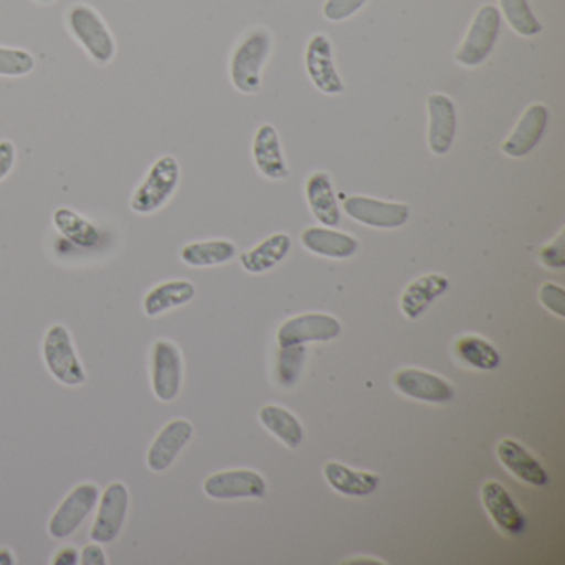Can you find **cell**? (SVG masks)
I'll return each mask as SVG.
<instances>
[{
    "mask_svg": "<svg viewBox=\"0 0 565 565\" xmlns=\"http://www.w3.org/2000/svg\"><path fill=\"white\" fill-rule=\"evenodd\" d=\"M273 47L267 29H254L234 51L231 58V82L241 94H257L263 87V68Z\"/></svg>",
    "mask_w": 565,
    "mask_h": 565,
    "instance_id": "obj_1",
    "label": "cell"
},
{
    "mask_svg": "<svg viewBox=\"0 0 565 565\" xmlns=\"http://www.w3.org/2000/svg\"><path fill=\"white\" fill-rule=\"evenodd\" d=\"M67 28L75 41L85 49L92 61L108 64L117 54V42L102 15L87 4L72 6Z\"/></svg>",
    "mask_w": 565,
    "mask_h": 565,
    "instance_id": "obj_2",
    "label": "cell"
},
{
    "mask_svg": "<svg viewBox=\"0 0 565 565\" xmlns=\"http://www.w3.org/2000/svg\"><path fill=\"white\" fill-rule=\"evenodd\" d=\"M180 164L177 158L161 157L154 161L147 178L135 190L131 198V210L137 214H153L164 206L173 196L180 184Z\"/></svg>",
    "mask_w": 565,
    "mask_h": 565,
    "instance_id": "obj_3",
    "label": "cell"
},
{
    "mask_svg": "<svg viewBox=\"0 0 565 565\" xmlns=\"http://www.w3.org/2000/svg\"><path fill=\"white\" fill-rule=\"evenodd\" d=\"M501 32V14L498 8L482 6L476 12L461 47L456 52V62L462 67H479L491 55Z\"/></svg>",
    "mask_w": 565,
    "mask_h": 565,
    "instance_id": "obj_4",
    "label": "cell"
},
{
    "mask_svg": "<svg viewBox=\"0 0 565 565\" xmlns=\"http://www.w3.org/2000/svg\"><path fill=\"white\" fill-rule=\"evenodd\" d=\"M44 360L49 372L68 386L84 385L87 375L74 349L71 333L64 326H54L45 333Z\"/></svg>",
    "mask_w": 565,
    "mask_h": 565,
    "instance_id": "obj_5",
    "label": "cell"
},
{
    "mask_svg": "<svg viewBox=\"0 0 565 565\" xmlns=\"http://www.w3.org/2000/svg\"><path fill=\"white\" fill-rule=\"evenodd\" d=\"M98 499H100V491L97 486L92 482L78 484L52 515L51 522H49V532L52 537L65 539L74 534L81 527L82 522L94 511Z\"/></svg>",
    "mask_w": 565,
    "mask_h": 565,
    "instance_id": "obj_6",
    "label": "cell"
},
{
    "mask_svg": "<svg viewBox=\"0 0 565 565\" xmlns=\"http://www.w3.org/2000/svg\"><path fill=\"white\" fill-rule=\"evenodd\" d=\"M183 382V360L180 350L168 340H158L151 359V386L160 402L170 403L177 398Z\"/></svg>",
    "mask_w": 565,
    "mask_h": 565,
    "instance_id": "obj_7",
    "label": "cell"
},
{
    "mask_svg": "<svg viewBox=\"0 0 565 565\" xmlns=\"http://www.w3.org/2000/svg\"><path fill=\"white\" fill-rule=\"evenodd\" d=\"M128 502H130V494L124 482H111L105 489L98 504L97 518L92 525V541L97 544H108L118 537L127 519Z\"/></svg>",
    "mask_w": 565,
    "mask_h": 565,
    "instance_id": "obj_8",
    "label": "cell"
},
{
    "mask_svg": "<svg viewBox=\"0 0 565 565\" xmlns=\"http://www.w3.org/2000/svg\"><path fill=\"white\" fill-rule=\"evenodd\" d=\"M343 211L356 223L376 227V230H396L402 227L409 217L406 204L388 203V201L366 196L347 198L343 201Z\"/></svg>",
    "mask_w": 565,
    "mask_h": 565,
    "instance_id": "obj_9",
    "label": "cell"
},
{
    "mask_svg": "<svg viewBox=\"0 0 565 565\" xmlns=\"http://www.w3.org/2000/svg\"><path fill=\"white\" fill-rule=\"evenodd\" d=\"M342 332L335 317L327 313H303L280 326L277 342L280 347L303 345L309 342H329Z\"/></svg>",
    "mask_w": 565,
    "mask_h": 565,
    "instance_id": "obj_10",
    "label": "cell"
},
{
    "mask_svg": "<svg viewBox=\"0 0 565 565\" xmlns=\"http://www.w3.org/2000/svg\"><path fill=\"white\" fill-rule=\"evenodd\" d=\"M306 68L313 87L326 95H340L343 82L333 64L332 44L323 34L310 39L306 49Z\"/></svg>",
    "mask_w": 565,
    "mask_h": 565,
    "instance_id": "obj_11",
    "label": "cell"
},
{
    "mask_svg": "<svg viewBox=\"0 0 565 565\" xmlns=\"http://www.w3.org/2000/svg\"><path fill=\"white\" fill-rule=\"evenodd\" d=\"M428 147L436 157L451 150L458 128V115L451 98L443 94L429 95L428 100Z\"/></svg>",
    "mask_w": 565,
    "mask_h": 565,
    "instance_id": "obj_12",
    "label": "cell"
},
{
    "mask_svg": "<svg viewBox=\"0 0 565 565\" xmlns=\"http://www.w3.org/2000/svg\"><path fill=\"white\" fill-rule=\"evenodd\" d=\"M266 491L263 476L250 469L216 472L204 481V492L213 499L263 498Z\"/></svg>",
    "mask_w": 565,
    "mask_h": 565,
    "instance_id": "obj_13",
    "label": "cell"
},
{
    "mask_svg": "<svg viewBox=\"0 0 565 565\" xmlns=\"http://www.w3.org/2000/svg\"><path fill=\"white\" fill-rule=\"evenodd\" d=\"M548 124L545 105L534 104L522 114L512 134L502 141L501 151L509 158H522L531 153L544 137Z\"/></svg>",
    "mask_w": 565,
    "mask_h": 565,
    "instance_id": "obj_14",
    "label": "cell"
},
{
    "mask_svg": "<svg viewBox=\"0 0 565 565\" xmlns=\"http://www.w3.org/2000/svg\"><path fill=\"white\" fill-rule=\"evenodd\" d=\"M395 388L409 398L428 403H446L455 398V390L441 376L423 370L405 369L395 373Z\"/></svg>",
    "mask_w": 565,
    "mask_h": 565,
    "instance_id": "obj_15",
    "label": "cell"
},
{
    "mask_svg": "<svg viewBox=\"0 0 565 565\" xmlns=\"http://www.w3.org/2000/svg\"><path fill=\"white\" fill-rule=\"evenodd\" d=\"M193 438V425L186 419L168 423L148 449V468L154 472L164 471L173 465L181 449Z\"/></svg>",
    "mask_w": 565,
    "mask_h": 565,
    "instance_id": "obj_16",
    "label": "cell"
},
{
    "mask_svg": "<svg viewBox=\"0 0 565 565\" xmlns=\"http://www.w3.org/2000/svg\"><path fill=\"white\" fill-rule=\"evenodd\" d=\"M482 504L494 524L508 534H522L525 531V515L519 511L511 494L498 481H488L482 486Z\"/></svg>",
    "mask_w": 565,
    "mask_h": 565,
    "instance_id": "obj_17",
    "label": "cell"
},
{
    "mask_svg": "<svg viewBox=\"0 0 565 565\" xmlns=\"http://www.w3.org/2000/svg\"><path fill=\"white\" fill-rule=\"evenodd\" d=\"M254 163L257 170L269 180H284L289 177V168L284 160L279 135L273 125L266 124L256 131L253 143Z\"/></svg>",
    "mask_w": 565,
    "mask_h": 565,
    "instance_id": "obj_18",
    "label": "cell"
},
{
    "mask_svg": "<svg viewBox=\"0 0 565 565\" xmlns=\"http://www.w3.org/2000/svg\"><path fill=\"white\" fill-rule=\"evenodd\" d=\"M302 244L310 253L330 259H349L359 250L355 237L327 227H307L302 233Z\"/></svg>",
    "mask_w": 565,
    "mask_h": 565,
    "instance_id": "obj_19",
    "label": "cell"
},
{
    "mask_svg": "<svg viewBox=\"0 0 565 565\" xmlns=\"http://www.w3.org/2000/svg\"><path fill=\"white\" fill-rule=\"evenodd\" d=\"M449 289V280L441 274H426L413 280L402 296V312L415 320Z\"/></svg>",
    "mask_w": 565,
    "mask_h": 565,
    "instance_id": "obj_20",
    "label": "cell"
},
{
    "mask_svg": "<svg viewBox=\"0 0 565 565\" xmlns=\"http://www.w3.org/2000/svg\"><path fill=\"white\" fill-rule=\"evenodd\" d=\"M498 458L504 468L518 476L521 481L537 488L547 484L548 476L545 469L514 439L504 438L499 441Z\"/></svg>",
    "mask_w": 565,
    "mask_h": 565,
    "instance_id": "obj_21",
    "label": "cell"
},
{
    "mask_svg": "<svg viewBox=\"0 0 565 565\" xmlns=\"http://www.w3.org/2000/svg\"><path fill=\"white\" fill-rule=\"evenodd\" d=\"M307 203L316 220L327 227L340 224V207L333 193L332 181L323 171L310 174L306 184Z\"/></svg>",
    "mask_w": 565,
    "mask_h": 565,
    "instance_id": "obj_22",
    "label": "cell"
},
{
    "mask_svg": "<svg viewBox=\"0 0 565 565\" xmlns=\"http://www.w3.org/2000/svg\"><path fill=\"white\" fill-rule=\"evenodd\" d=\"M290 247H292V241L287 234H273V236L264 239L259 246L241 254V266L250 274L266 273V270L276 267L280 260L286 259L287 254L290 253Z\"/></svg>",
    "mask_w": 565,
    "mask_h": 565,
    "instance_id": "obj_23",
    "label": "cell"
},
{
    "mask_svg": "<svg viewBox=\"0 0 565 565\" xmlns=\"http://www.w3.org/2000/svg\"><path fill=\"white\" fill-rule=\"evenodd\" d=\"M194 296H196V287L188 280H168L147 294L143 300L145 313L148 317L160 316L191 302Z\"/></svg>",
    "mask_w": 565,
    "mask_h": 565,
    "instance_id": "obj_24",
    "label": "cell"
},
{
    "mask_svg": "<svg viewBox=\"0 0 565 565\" xmlns=\"http://www.w3.org/2000/svg\"><path fill=\"white\" fill-rule=\"evenodd\" d=\"M323 475L335 491L347 495H369L375 492L380 484L379 476L355 471L335 461L327 462Z\"/></svg>",
    "mask_w": 565,
    "mask_h": 565,
    "instance_id": "obj_25",
    "label": "cell"
},
{
    "mask_svg": "<svg viewBox=\"0 0 565 565\" xmlns=\"http://www.w3.org/2000/svg\"><path fill=\"white\" fill-rule=\"evenodd\" d=\"M54 224L65 239L71 241L82 249H92L102 241V231L90 221L85 220L75 211L68 210V207H61V210L55 211Z\"/></svg>",
    "mask_w": 565,
    "mask_h": 565,
    "instance_id": "obj_26",
    "label": "cell"
},
{
    "mask_svg": "<svg viewBox=\"0 0 565 565\" xmlns=\"http://www.w3.org/2000/svg\"><path fill=\"white\" fill-rule=\"evenodd\" d=\"M236 253V246L231 241H203L184 246L181 249V260L191 267H213L230 263Z\"/></svg>",
    "mask_w": 565,
    "mask_h": 565,
    "instance_id": "obj_27",
    "label": "cell"
},
{
    "mask_svg": "<svg viewBox=\"0 0 565 565\" xmlns=\"http://www.w3.org/2000/svg\"><path fill=\"white\" fill-rule=\"evenodd\" d=\"M260 422L269 429L273 435H276L284 445L289 448H297L300 446L303 439V429L300 425L299 419L287 412V409L280 408L276 405H267L260 409L259 413Z\"/></svg>",
    "mask_w": 565,
    "mask_h": 565,
    "instance_id": "obj_28",
    "label": "cell"
},
{
    "mask_svg": "<svg viewBox=\"0 0 565 565\" xmlns=\"http://www.w3.org/2000/svg\"><path fill=\"white\" fill-rule=\"evenodd\" d=\"M455 353L459 360L468 363L472 369L494 370L501 365V355H499L498 350L481 337H461L455 343Z\"/></svg>",
    "mask_w": 565,
    "mask_h": 565,
    "instance_id": "obj_29",
    "label": "cell"
},
{
    "mask_svg": "<svg viewBox=\"0 0 565 565\" xmlns=\"http://www.w3.org/2000/svg\"><path fill=\"white\" fill-rule=\"evenodd\" d=\"M502 18L509 28L521 38H535L541 34V22L531 11L527 0H499Z\"/></svg>",
    "mask_w": 565,
    "mask_h": 565,
    "instance_id": "obj_30",
    "label": "cell"
},
{
    "mask_svg": "<svg viewBox=\"0 0 565 565\" xmlns=\"http://www.w3.org/2000/svg\"><path fill=\"white\" fill-rule=\"evenodd\" d=\"M306 353L303 345L280 347L277 355V380L280 385L292 386L297 382L306 363Z\"/></svg>",
    "mask_w": 565,
    "mask_h": 565,
    "instance_id": "obj_31",
    "label": "cell"
},
{
    "mask_svg": "<svg viewBox=\"0 0 565 565\" xmlns=\"http://www.w3.org/2000/svg\"><path fill=\"white\" fill-rule=\"evenodd\" d=\"M35 68L31 52L22 49L0 47V77H24Z\"/></svg>",
    "mask_w": 565,
    "mask_h": 565,
    "instance_id": "obj_32",
    "label": "cell"
},
{
    "mask_svg": "<svg viewBox=\"0 0 565 565\" xmlns=\"http://www.w3.org/2000/svg\"><path fill=\"white\" fill-rule=\"evenodd\" d=\"M369 0H326L323 18L330 22H343L355 15Z\"/></svg>",
    "mask_w": 565,
    "mask_h": 565,
    "instance_id": "obj_33",
    "label": "cell"
},
{
    "mask_svg": "<svg viewBox=\"0 0 565 565\" xmlns=\"http://www.w3.org/2000/svg\"><path fill=\"white\" fill-rule=\"evenodd\" d=\"M539 299L545 309L551 310L555 316L564 319L565 316V290L557 284L544 282L539 290Z\"/></svg>",
    "mask_w": 565,
    "mask_h": 565,
    "instance_id": "obj_34",
    "label": "cell"
},
{
    "mask_svg": "<svg viewBox=\"0 0 565 565\" xmlns=\"http://www.w3.org/2000/svg\"><path fill=\"white\" fill-rule=\"evenodd\" d=\"M541 260L548 269H564L565 266V244L564 233L554 241V243L547 244L542 247Z\"/></svg>",
    "mask_w": 565,
    "mask_h": 565,
    "instance_id": "obj_35",
    "label": "cell"
},
{
    "mask_svg": "<svg viewBox=\"0 0 565 565\" xmlns=\"http://www.w3.org/2000/svg\"><path fill=\"white\" fill-rule=\"evenodd\" d=\"M18 153H15V145L12 141H0V181L11 174L14 168Z\"/></svg>",
    "mask_w": 565,
    "mask_h": 565,
    "instance_id": "obj_36",
    "label": "cell"
},
{
    "mask_svg": "<svg viewBox=\"0 0 565 565\" xmlns=\"http://www.w3.org/2000/svg\"><path fill=\"white\" fill-rule=\"evenodd\" d=\"M82 564L84 565H105L107 557H105L104 548L98 544H90L82 551Z\"/></svg>",
    "mask_w": 565,
    "mask_h": 565,
    "instance_id": "obj_37",
    "label": "cell"
},
{
    "mask_svg": "<svg viewBox=\"0 0 565 565\" xmlns=\"http://www.w3.org/2000/svg\"><path fill=\"white\" fill-rule=\"evenodd\" d=\"M81 561V554H78L77 548L74 547H64L62 551H58L55 554L54 561L52 564L54 565H75Z\"/></svg>",
    "mask_w": 565,
    "mask_h": 565,
    "instance_id": "obj_38",
    "label": "cell"
},
{
    "mask_svg": "<svg viewBox=\"0 0 565 565\" xmlns=\"http://www.w3.org/2000/svg\"><path fill=\"white\" fill-rule=\"evenodd\" d=\"M14 557H12L11 551L8 548H0V564L2 565H14Z\"/></svg>",
    "mask_w": 565,
    "mask_h": 565,
    "instance_id": "obj_39",
    "label": "cell"
},
{
    "mask_svg": "<svg viewBox=\"0 0 565 565\" xmlns=\"http://www.w3.org/2000/svg\"><path fill=\"white\" fill-rule=\"evenodd\" d=\"M35 2H39V4H52L55 0H35Z\"/></svg>",
    "mask_w": 565,
    "mask_h": 565,
    "instance_id": "obj_40",
    "label": "cell"
}]
</instances>
